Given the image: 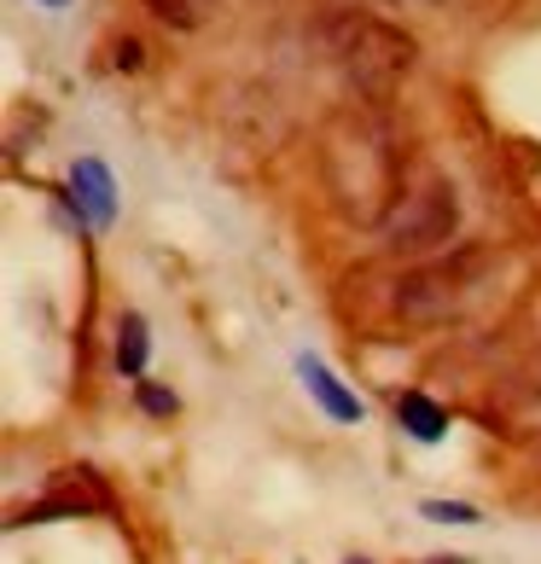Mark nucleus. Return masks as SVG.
<instances>
[{
    "mask_svg": "<svg viewBox=\"0 0 541 564\" xmlns=\"http://www.w3.org/2000/svg\"><path fill=\"white\" fill-rule=\"evenodd\" d=\"M321 181L344 221L385 227V216L402 204V145L390 122L367 106L332 111L321 129Z\"/></svg>",
    "mask_w": 541,
    "mask_h": 564,
    "instance_id": "obj_1",
    "label": "nucleus"
},
{
    "mask_svg": "<svg viewBox=\"0 0 541 564\" xmlns=\"http://www.w3.org/2000/svg\"><path fill=\"white\" fill-rule=\"evenodd\" d=\"M315 47L361 99L397 94L413 76V65H420V41L367 7H332L315 24Z\"/></svg>",
    "mask_w": 541,
    "mask_h": 564,
    "instance_id": "obj_2",
    "label": "nucleus"
},
{
    "mask_svg": "<svg viewBox=\"0 0 541 564\" xmlns=\"http://www.w3.org/2000/svg\"><path fill=\"white\" fill-rule=\"evenodd\" d=\"M489 291V250H448L397 280V315L408 326H448Z\"/></svg>",
    "mask_w": 541,
    "mask_h": 564,
    "instance_id": "obj_3",
    "label": "nucleus"
},
{
    "mask_svg": "<svg viewBox=\"0 0 541 564\" xmlns=\"http://www.w3.org/2000/svg\"><path fill=\"white\" fill-rule=\"evenodd\" d=\"M454 227H461V198H454L448 181H425L402 193V204L385 216L379 239L385 250H397V257H431V250H443L454 239Z\"/></svg>",
    "mask_w": 541,
    "mask_h": 564,
    "instance_id": "obj_4",
    "label": "nucleus"
},
{
    "mask_svg": "<svg viewBox=\"0 0 541 564\" xmlns=\"http://www.w3.org/2000/svg\"><path fill=\"white\" fill-rule=\"evenodd\" d=\"M71 210H76V221H88V227H111L117 221V181H111V170L99 158H82L71 170Z\"/></svg>",
    "mask_w": 541,
    "mask_h": 564,
    "instance_id": "obj_5",
    "label": "nucleus"
},
{
    "mask_svg": "<svg viewBox=\"0 0 541 564\" xmlns=\"http://www.w3.org/2000/svg\"><path fill=\"white\" fill-rule=\"evenodd\" d=\"M297 372H303V384H309V395H315V402L332 413V420H338V425H361V395L356 390H344V379H338V372H332L326 361H315V355H303V361H297Z\"/></svg>",
    "mask_w": 541,
    "mask_h": 564,
    "instance_id": "obj_6",
    "label": "nucleus"
},
{
    "mask_svg": "<svg viewBox=\"0 0 541 564\" xmlns=\"http://www.w3.org/2000/svg\"><path fill=\"white\" fill-rule=\"evenodd\" d=\"M397 425L408 431V436H420V443H436V436L448 431V413L431 402V395H420V390H402L397 395Z\"/></svg>",
    "mask_w": 541,
    "mask_h": 564,
    "instance_id": "obj_7",
    "label": "nucleus"
},
{
    "mask_svg": "<svg viewBox=\"0 0 541 564\" xmlns=\"http://www.w3.org/2000/svg\"><path fill=\"white\" fill-rule=\"evenodd\" d=\"M145 355H152V332H145L140 315H122L117 321V372H122V379H140Z\"/></svg>",
    "mask_w": 541,
    "mask_h": 564,
    "instance_id": "obj_8",
    "label": "nucleus"
},
{
    "mask_svg": "<svg viewBox=\"0 0 541 564\" xmlns=\"http://www.w3.org/2000/svg\"><path fill=\"white\" fill-rule=\"evenodd\" d=\"M216 7H221V0H145V12H152L158 24H170V30H198V24H210Z\"/></svg>",
    "mask_w": 541,
    "mask_h": 564,
    "instance_id": "obj_9",
    "label": "nucleus"
},
{
    "mask_svg": "<svg viewBox=\"0 0 541 564\" xmlns=\"http://www.w3.org/2000/svg\"><path fill=\"white\" fill-rule=\"evenodd\" d=\"M420 512L436 518V524H477V507H466V500H425Z\"/></svg>",
    "mask_w": 541,
    "mask_h": 564,
    "instance_id": "obj_10",
    "label": "nucleus"
},
{
    "mask_svg": "<svg viewBox=\"0 0 541 564\" xmlns=\"http://www.w3.org/2000/svg\"><path fill=\"white\" fill-rule=\"evenodd\" d=\"M140 408H145V413H175V395H170V390H152V384H145V390H140Z\"/></svg>",
    "mask_w": 541,
    "mask_h": 564,
    "instance_id": "obj_11",
    "label": "nucleus"
},
{
    "mask_svg": "<svg viewBox=\"0 0 541 564\" xmlns=\"http://www.w3.org/2000/svg\"><path fill=\"white\" fill-rule=\"evenodd\" d=\"M524 390H530V402H541V361H530V372H524Z\"/></svg>",
    "mask_w": 541,
    "mask_h": 564,
    "instance_id": "obj_12",
    "label": "nucleus"
},
{
    "mask_svg": "<svg viewBox=\"0 0 541 564\" xmlns=\"http://www.w3.org/2000/svg\"><path fill=\"white\" fill-rule=\"evenodd\" d=\"M117 65H140V41H122V47H117Z\"/></svg>",
    "mask_w": 541,
    "mask_h": 564,
    "instance_id": "obj_13",
    "label": "nucleus"
},
{
    "mask_svg": "<svg viewBox=\"0 0 541 564\" xmlns=\"http://www.w3.org/2000/svg\"><path fill=\"white\" fill-rule=\"evenodd\" d=\"M338 7H367V0H338Z\"/></svg>",
    "mask_w": 541,
    "mask_h": 564,
    "instance_id": "obj_14",
    "label": "nucleus"
},
{
    "mask_svg": "<svg viewBox=\"0 0 541 564\" xmlns=\"http://www.w3.org/2000/svg\"><path fill=\"white\" fill-rule=\"evenodd\" d=\"M41 7H65V0H41Z\"/></svg>",
    "mask_w": 541,
    "mask_h": 564,
    "instance_id": "obj_15",
    "label": "nucleus"
},
{
    "mask_svg": "<svg viewBox=\"0 0 541 564\" xmlns=\"http://www.w3.org/2000/svg\"><path fill=\"white\" fill-rule=\"evenodd\" d=\"M349 564H367V558H349Z\"/></svg>",
    "mask_w": 541,
    "mask_h": 564,
    "instance_id": "obj_16",
    "label": "nucleus"
},
{
    "mask_svg": "<svg viewBox=\"0 0 541 564\" xmlns=\"http://www.w3.org/2000/svg\"><path fill=\"white\" fill-rule=\"evenodd\" d=\"M420 7H431V0H420Z\"/></svg>",
    "mask_w": 541,
    "mask_h": 564,
    "instance_id": "obj_17",
    "label": "nucleus"
}]
</instances>
